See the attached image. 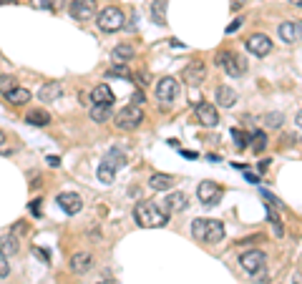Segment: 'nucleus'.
<instances>
[{
    "label": "nucleus",
    "mask_w": 302,
    "mask_h": 284,
    "mask_svg": "<svg viewBox=\"0 0 302 284\" xmlns=\"http://www.w3.org/2000/svg\"><path fill=\"white\" fill-rule=\"evenodd\" d=\"M134 216H136V224L144 226V229H159V226H166L169 224V214L161 212L151 201H139L136 209H134Z\"/></svg>",
    "instance_id": "1"
},
{
    "label": "nucleus",
    "mask_w": 302,
    "mask_h": 284,
    "mask_svg": "<svg viewBox=\"0 0 302 284\" xmlns=\"http://www.w3.org/2000/svg\"><path fill=\"white\" fill-rule=\"evenodd\" d=\"M141 121H144V111H141L139 106H134V103L124 106V108L114 116V124H116V129H121V131H134V129L141 126Z\"/></svg>",
    "instance_id": "2"
},
{
    "label": "nucleus",
    "mask_w": 302,
    "mask_h": 284,
    "mask_svg": "<svg viewBox=\"0 0 302 284\" xmlns=\"http://www.w3.org/2000/svg\"><path fill=\"white\" fill-rule=\"evenodd\" d=\"M124 13H121V8H116V5H108V8H103L101 13H98V18H96V23H98V28L103 30V33H116V30H121L124 28Z\"/></svg>",
    "instance_id": "3"
},
{
    "label": "nucleus",
    "mask_w": 302,
    "mask_h": 284,
    "mask_svg": "<svg viewBox=\"0 0 302 284\" xmlns=\"http://www.w3.org/2000/svg\"><path fill=\"white\" fill-rule=\"evenodd\" d=\"M217 66H222L226 71V75H232V78L247 73V61L242 56H237V53H229V51H222L217 56Z\"/></svg>",
    "instance_id": "4"
},
{
    "label": "nucleus",
    "mask_w": 302,
    "mask_h": 284,
    "mask_svg": "<svg viewBox=\"0 0 302 284\" xmlns=\"http://www.w3.org/2000/svg\"><path fill=\"white\" fill-rule=\"evenodd\" d=\"M265 262H267V254H265V252H259V249L244 252V254L239 257V264H242V269H244V272H249V274H257V272H262V269H265Z\"/></svg>",
    "instance_id": "5"
},
{
    "label": "nucleus",
    "mask_w": 302,
    "mask_h": 284,
    "mask_svg": "<svg viewBox=\"0 0 302 284\" xmlns=\"http://www.w3.org/2000/svg\"><path fill=\"white\" fill-rule=\"evenodd\" d=\"M176 96H179V80L174 75H166V78H161L156 83V98L161 103H171Z\"/></svg>",
    "instance_id": "6"
},
{
    "label": "nucleus",
    "mask_w": 302,
    "mask_h": 284,
    "mask_svg": "<svg viewBox=\"0 0 302 284\" xmlns=\"http://www.w3.org/2000/svg\"><path fill=\"white\" fill-rule=\"evenodd\" d=\"M194 113H197V121H199L202 126H217V124H219V111H217V106H212L209 101H199V103L194 106Z\"/></svg>",
    "instance_id": "7"
},
{
    "label": "nucleus",
    "mask_w": 302,
    "mask_h": 284,
    "mask_svg": "<svg viewBox=\"0 0 302 284\" xmlns=\"http://www.w3.org/2000/svg\"><path fill=\"white\" fill-rule=\"evenodd\" d=\"M244 46H247V51H249L252 56H257V58H265V56L272 51V40H270L267 35H262V33H254V35H249Z\"/></svg>",
    "instance_id": "8"
},
{
    "label": "nucleus",
    "mask_w": 302,
    "mask_h": 284,
    "mask_svg": "<svg viewBox=\"0 0 302 284\" xmlns=\"http://www.w3.org/2000/svg\"><path fill=\"white\" fill-rule=\"evenodd\" d=\"M181 78H184L189 86H202V83L207 80V66H204L202 61H192L189 66H184Z\"/></svg>",
    "instance_id": "9"
},
{
    "label": "nucleus",
    "mask_w": 302,
    "mask_h": 284,
    "mask_svg": "<svg viewBox=\"0 0 302 284\" xmlns=\"http://www.w3.org/2000/svg\"><path fill=\"white\" fill-rule=\"evenodd\" d=\"M68 10L76 20H91L96 15V0H73Z\"/></svg>",
    "instance_id": "10"
},
{
    "label": "nucleus",
    "mask_w": 302,
    "mask_h": 284,
    "mask_svg": "<svg viewBox=\"0 0 302 284\" xmlns=\"http://www.w3.org/2000/svg\"><path fill=\"white\" fill-rule=\"evenodd\" d=\"M58 207L63 209V212L68 214V216H73V214H78L81 209H83V201H81V196L78 194H73V191H63V194H58Z\"/></svg>",
    "instance_id": "11"
},
{
    "label": "nucleus",
    "mask_w": 302,
    "mask_h": 284,
    "mask_svg": "<svg viewBox=\"0 0 302 284\" xmlns=\"http://www.w3.org/2000/svg\"><path fill=\"white\" fill-rule=\"evenodd\" d=\"M219 186L214 184V181H202L199 186H197V196H199V201H204V204H217V199H219Z\"/></svg>",
    "instance_id": "12"
},
{
    "label": "nucleus",
    "mask_w": 302,
    "mask_h": 284,
    "mask_svg": "<svg viewBox=\"0 0 302 284\" xmlns=\"http://www.w3.org/2000/svg\"><path fill=\"white\" fill-rule=\"evenodd\" d=\"M93 269V257L88 252H76L71 257V272L73 274H86Z\"/></svg>",
    "instance_id": "13"
},
{
    "label": "nucleus",
    "mask_w": 302,
    "mask_h": 284,
    "mask_svg": "<svg viewBox=\"0 0 302 284\" xmlns=\"http://www.w3.org/2000/svg\"><path fill=\"white\" fill-rule=\"evenodd\" d=\"M222 239H224V224L217 221V219H209L207 229H204V241L207 244H219Z\"/></svg>",
    "instance_id": "14"
},
{
    "label": "nucleus",
    "mask_w": 302,
    "mask_h": 284,
    "mask_svg": "<svg viewBox=\"0 0 302 284\" xmlns=\"http://www.w3.org/2000/svg\"><path fill=\"white\" fill-rule=\"evenodd\" d=\"M18 249H20V241H18V236H15L13 231L0 236V257L10 259L13 254H18Z\"/></svg>",
    "instance_id": "15"
},
{
    "label": "nucleus",
    "mask_w": 302,
    "mask_h": 284,
    "mask_svg": "<svg viewBox=\"0 0 302 284\" xmlns=\"http://www.w3.org/2000/svg\"><path fill=\"white\" fill-rule=\"evenodd\" d=\"M280 38H282L285 43H297V40H302V25L292 23V20L282 23V25H280Z\"/></svg>",
    "instance_id": "16"
},
{
    "label": "nucleus",
    "mask_w": 302,
    "mask_h": 284,
    "mask_svg": "<svg viewBox=\"0 0 302 284\" xmlns=\"http://www.w3.org/2000/svg\"><path fill=\"white\" fill-rule=\"evenodd\" d=\"M61 96H63V86H61L58 80H51V83H46V86L38 91V98H41V101H46V103L58 101Z\"/></svg>",
    "instance_id": "17"
},
{
    "label": "nucleus",
    "mask_w": 302,
    "mask_h": 284,
    "mask_svg": "<svg viewBox=\"0 0 302 284\" xmlns=\"http://www.w3.org/2000/svg\"><path fill=\"white\" fill-rule=\"evenodd\" d=\"M25 124H28V126H38V129H43V126L51 124V113H48L46 108H30V111L25 113Z\"/></svg>",
    "instance_id": "18"
},
{
    "label": "nucleus",
    "mask_w": 302,
    "mask_h": 284,
    "mask_svg": "<svg viewBox=\"0 0 302 284\" xmlns=\"http://www.w3.org/2000/svg\"><path fill=\"white\" fill-rule=\"evenodd\" d=\"M30 98H33V93H30L28 88H23V86H15L10 93H5V101H8L10 106H25Z\"/></svg>",
    "instance_id": "19"
},
{
    "label": "nucleus",
    "mask_w": 302,
    "mask_h": 284,
    "mask_svg": "<svg viewBox=\"0 0 302 284\" xmlns=\"http://www.w3.org/2000/svg\"><path fill=\"white\" fill-rule=\"evenodd\" d=\"M111 116H114L111 103H91V118L96 124H106V121H111Z\"/></svg>",
    "instance_id": "20"
},
{
    "label": "nucleus",
    "mask_w": 302,
    "mask_h": 284,
    "mask_svg": "<svg viewBox=\"0 0 302 284\" xmlns=\"http://www.w3.org/2000/svg\"><path fill=\"white\" fill-rule=\"evenodd\" d=\"M149 186L154 189V191H171V186H174V176H171V174H151Z\"/></svg>",
    "instance_id": "21"
},
{
    "label": "nucleus",
    "mask_w": 302,
    "mask_h": 284,
    "mask_svg": "<svg viewBox=\"0 0 302 284\" xmlns=\"http://www.w3.org/2000/svg\"><path fill=\"white\" fill-rule=\"evenodd\" d=\"M166 214H171V212H184L186 209V194H181V191H174V194H169L166 199Z\"/></svg>",
    "instance_id": "22"
},
{
    "label": "nucleus",
    "mask_w": 302,
    "mask_h": 284,
    "mask_svg": "<svg viewBox=\"0 0 302 284\" xmlns=\"http://www.w3.org/2000/svg\"><path fill=\"white\" fill-rule=\"evenodd\" d=\"M134 53H136V51H134L131 43H119V46L111 51V58H114L116 63H126V61L134 58Z\"/></svg>",
    "instance_id": "23"
},
{
    "label": "nucleus",
    "mask_w": 302,
    "mask_h": 284,
    "mask_svg": "<svg viewBox=\"0 0 302 284\" xmlns=\"http://www.w3.org/2000/svg\"><path fill=\"white\" fill-rule=\"evenodd\" d=\"M91 101H93V103H111V106H114V91H111L106 83H101V86H96V88L91 91Z\"/></svg>",
    "instance_id": "24"
},
{
    "label": "nucleus",
    "mask_w": 302,
    "mask_h": 284,
    "mask_svg": "<svg viewBox=\"0 0 302 284\" xmlns=\"http://www.w3.org/2000/svg\"><path fill=\"white\" fill-rule=\"evenodd\" d=\"M214 98H217V103H219L222 108H232V106L237 103V93H234V91H232L229 86H219V88H217V96H214Z\"/></svg>",
    "instance_id": "25"
},
{
    "label": "nucleus",
    "mask_w": 302,
    "mask_h": 284,
    "mask_svg": "<svg viewBox=\"0 0 302 284\" xmlns=\"http://www.w3.org/2000/svg\"><path fill=\"white\" fill-rule=\"evenodd\" d=\"M116 171H119V169H116L111 161H106V158H103V161H101V166H98V181H101V184H111V181L116 179Z\"/></svg>",
    "instance_id": "26"
},
{
    "label": "nucleus",
    "mask_w": 302,
    "mask_h": 284,
    "mask_svg": "<svg viewBox=\"0 0 302 284\" xmlns=\"http://www.w3.org/2000/svg\"><path fill=\"white\" fill-rule=\"evenodd\" d=\"M151 20L156 25L166 23V0H151Z\"/></svg>",
    "instance_id": "27"
},
{
    "label": "nucleus",
    "mask_w": 302,
    "mask_h": 284,
    "mask_svg": "<svg viewBox=\"0 0 302 284\" xmlns=\"http://www.w3.org/2000/svg\"><path fill=\"white\" fill-rule=\"evenodd\" d=\"M108 78H124V80H131V68H126V63H116L106 71Z\"/></svg>",
    "instance_id": "28"
},
{
    "label": "nucleus",
    "mask_w": 302,
    "mask_h": 284,
    "mask_svg": "<svg viewBox=\"0 0 302 284\" xmlns=\"http://www.w3.org/2000/svg\"><path fill=\"white\" fill-rule=\"evenodd\" d=\"M249 141H252V151H254V153H262V151L267 148V134H265V131H254V134L249 136Z\"/></svg>",
    "instance_id": "29"
},
{
    "label": "nucleus",
    "mask_w": 302,
    "mask_h": 284,
    "mask_svg": "<svg viewBox=\"0 0 302 284\" xmlns=\"http://www.w3.org/2000/svg\"><path fill=\"white\" fill-rule=\"evenodd\" d=\"M267 219H270V224L275 226V236H282L285 234V226H282V221H280V214L275 207H267Z\"/></svg>",
    "instance_id": "30"
},
{
    "label": "nucleus",
    "mask_w": 302,
    "mask_h": 284,
    "mask_svg": "<svg viewBox=\"0 0 302 284\" xmlns=\"http://www.w3.org/2000/svg\"><path fill=\"white\" fill-rule=\"evenodd\" d=\"M207 221H209V219H194V221H192V236H194V239L204 241V229H207Z\"/></svg>",
    "instance_id": "31"
},
{
    "label": "nucleus",
    "mask_w": 302,
    "mask_h": 284,
    "mask_svg": "<svg viewBox=\"0 0 302 284\" xmlns=\"http://www.w3.org/2000/svg\"><path fill=\"white\" fill-rule=\"evenodd\" d=\"M282 124H285V116L282 113H277V111L275 113H265V126L267 129H280Z\"/></svg>",
    "instance_id": "32"
},
{
    "label": "nucleus",
    "mask_w": 302,
    "mask_h": 284,
    "mask_svg": "<svg viewBox=\"0 0 302 284\" xmlns=\"http://www.w3.org/2000/svg\"><path fill=\"white\" fill-rule=\"evenodd\" d=\"M66 5V0H35V8L41 10H61Z\"/></svg>",
    "instance_id": "33"
},
{
    "label": "nucleus",
    "mask_w": 302,
    "mask_h": 284,
    "mask_svg": "<svg viewBox=\"0 0 302 284\" xmlns=\"http://www.w3.org/2000/svg\"><path fill=\"white\" fill-rule=\"evenodd\" d=\"M15 88V78L13 75H0V93L5 96V93H10Z\"/></svg>",
    "instance_id": "34"
},
{
    "label": "nucleus",
    "mask_w": 302,
    "mask_h": 284,
    "mask_svg": "<svg viewBox=\"0 0 302 284\" xmlns=\"http://www.w3.org/2000/svg\"><path fill=\"white\" fill-rule=\"evenodd\" d=\"M232 139L237 141V148H244V146L249 143V136H247L244 131H239V129H232Z\"/></svg>",
    "instance_id": "35"
},
{
    "label": "nucleus",
    "mask_w": 302,
    "mask_h": 284,
    "mask_svg": "<svg viewBox=\"0 0 302 284\" xmlns=\"http://www.w3.org/2000/svg\"><path fill=\"white\" fill-rule=\"evenodd\" d=\"M8 274H10V264L5 257H0V277H8Z\"/></svg>",
    "instance_id": "36"
},
{
    "label": "nucleus",
    "mask_w": 302,
    "mask_h": 284,
    "mask_svg": "<svg viewBox=\"0 0 302 284\" xmlns=\"http://www.w3.org/2000/svg\"><path fill=\"white\" fill-rule=\"evenodd\" d=\"M239 28H242V20H234V23H229V25H226V35H232V33H237V30H239Z\"/></svg>",
    "instance_id": "37"
},
{
    "label": "nucleus",
    "mask_w": 302,
    "mask_h": 284,
    "mask_svg": "<svg viewBox=\"0 0 302 284\" xmlns=\"http://www.w3.org/2000/svg\"><path fill=\"white\" fill-rule=\"evenodd\" d=\"M46 161H48V166H53V169H58V166H61V158H58V156H48Z\"/></svg>",
    "instance_id": "38"
},
{
    "label": "nucleus",
    "mask_w": 302,
    "mask_h": 284,
    "mask_svg": "<svg viewBox=\"0 0 302 284\" xmlns=\"http://www.w3.org/2000/svg\"><path fill=\"white\" fill-rule=\"evenodd\" d=\"M262 196H265V199H270V201H272V207H280V199H277V196H272L270 191H262Z\"/></svg>",
    "instance_id": "39"
},
{
    "label": "nucleus",
    "mask_w": 302,
    "mask_h": 284,
    "mask_svg": "<svg viewBox=\"0 0 302 284\" xmlns=\"http://www.w3.org/2000/svg\"><path fill=\"white\" fill-rule=\"evenodd\" d=\"M30 209H33V214H35V216H41V199H33Z\"/></svg>",
    "instance_id": "40"
},
{
    "label": "nucleus",
    "mask_w": 302,
    "mask_h": 284,
    "mask_svg": "<svg viewBox=\"0 0 302 284\" xmlns=\"http://www.w3.org/2000/svg\"><path fill=\"white\" fill-rule=\"evenodd\" d=\"M139 103H144V93L141 91H134V106H139Z\"/></svg>",
    "instance_id": "41"
},
{
    "label": "nucleus",
    "mask_w": 302,
    "mask_h": 284,
    "mask_svg": "<svg viewBox=\"0 0 302 284\" xmlns=\"http://www.w3.org/2000/svg\"><path fill=\"white\" fill-rule=\"evenodd\" d=\"M30 179H33V181H30V186H33V189H38V186H41V176L33 171V174H30Z\"/></svg>",
    "instance_id": "42"
},
{
    "label": "nucleus",
    "mask_w": 302,
    "mask_h": 284,
    "mask_svg": "<svg viewBox=\"0 0 302 284\" xmlns=\"http://www.w3.org/2000/svg\"><path fill=\"white\" fill-rule=\"evenodd\" d=\"M35 254H38L41 259H46V262H51V254H48L46 249H35Z\"/></svg>",
    "instance_id": "43"
},
{
    "label": "nucleus",
    "mask_w": 302,
    "mask_h": 284,
    "mask_svg": "<svg viewBox=\"0 0 302 284\" xmlns=\"http://www.w3.org/2000/svg\"><path fill=\"white\" fill-rule=\"evenodd\" d=\"M267 169H270V158H262L259 161V171H267Z\"/></svg>",
    "instance_id": "44"
},
{
    "label": "nucleus",
    "mask_w": 302,
    "mask_h": 284,
    "mask_svg": "<svg viewBox=\"0 0 302 284\" xmlns=\"http://www.w3.org/2000/svg\"><path fill=\"white\" fill-rule=\"evenodd\" d=\"M25 231V224H15V229H13V234L18 236V234H23Z\"/></svg>",
    "instance_id": "45"
},
{
    "label": "nucleus",
    "mask_w": 302,
    "mask_h": 284,
    "mask_svg": "<svg viewBox=\"0 0 302 284\" xmlns=\"http://www.w3.org/2000/svg\"><path fill=\"white\" fill-rule=\"evenodd\" d=\"M136 78H139V83H141V86H149V80H146V73H139Z\"/></svg>",
    "instance_id": "46"
},
{
    "label": "nucleus",
    "mask_w": 302,
    "mask_h": 284,
    "mask_svg": "<svg viewBox=\"0 0 302 284\" xmlns=\"http://www.w3.org/2000/svg\"><path fill=\"white\" fill-rule=\"evenodd\" d=\"M244 3H247V0H232V8H234V10H239Z\"/></svg>",
    "instance_id": "47"
},
{
    "label": "nucleus",
    "mask_w": 302,
    "mask_h": 284,
    "mask_svg": "<svg viewBox=\"0 0 302 284\" xmlns=\"http://www.w3.org/2000/svg\"><path fill=\"white\" fill-rule=\"evenodd\" d=\"M247 181H249V184H259V179H257L254 174H247Z\"/></svg>",
    "instance_id": "48"
},
{
    "label": "nucleus",
    "mask_w": 302,
    "mask_h": 284,
    "mask_svg": "<svg viewBox=\"0 0 302 284\" xmlns=\"http://www.w3.org/2000/svg\"><path fill=\"white\" fill-rule=\"evenodd\" d=\"M181 156H186V158H197V153H194V151H181Z\"/></svg>",
    "instance_id": "49"
},
{
    "label": "nucleus",
    "mask_w": 302,
    "mask_h": 284,
    "mask_svg": "<svg viewBox=\"0 0 302 284\" xmlns=\"http://www.w3.org/2000/svg\"><path fill=\"white\" fill-rule=\"evenodd\" d=\"M5 141H8V136H5V131H0V146H3Z\"/></svg>",
    "instance_id": "50"
},
{
    "label": "nucleus",
    "mask_w": 302,
    "mask_h": 284,
    "mask_svg": "<svg viewBox=\"0 0 302 284\" xmlns=\"http://www.w3.org/2000/svg\"><path fill=\"white\" fill-rule=\"evenodd\" d=\"M297 126H300V129H302V111H300V113H297Z\"/></svg>",
    "instance_id": "51"
},
{
    "label": "nucleus",
    "mask_w": 302,
    "mask_h": 284,
    "mask_svg": "<svg viewBox=\"0 0 302 284\" xmlns=\"http://www.w3.org/2000/svg\"><path fill=\"white\" fill-rule=\"evenodd\" d=\"M292 5H297V8H302V0H290Z\"/></svg>",
    "instance_id": "52"
},
{
    "label": "nucleus",
    "mask_w": 302,
    "mask_h": 284,
    "mask_svg": "<svg viewBox=\"0 0 302 284\" xmlns=\"http://www.w3.org/2000/svg\"><path fill=\"white\" fill-rule=\"evenodd\" d=\"M96 284H116V282H108V279H103V282H96Z\"/></svg>",
    "instance_id": "53"
}]
</instances>
